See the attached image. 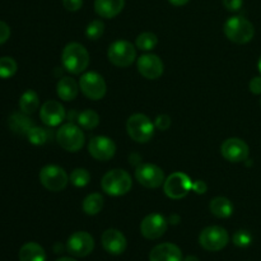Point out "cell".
Returning <instances> with one entry per match:
<instances>
[{"label":"cell","instance_id":"cell-26","mask_svg":"<svg viewBox=\"0 0 261 261\" xmlns=\"http://www.w3.org/2000/svg\"><path fill=\"white\" fill-rule=\"evenodd\" d=\"M102 208H103V198L101 194H89L83 200V211L88 216H96L102 211Z\"/></svg>","mask_w":261,"mask_h":261},{"label":"cell","instance_id":"cell-42","mask_svg":"<svg viewBox=\"0 0 261 261\" xmlns=\"http://www.w3.org/2000/svg\"><path fill=\"white\" fill-rule=\"evenodd\" d=\"M184 261H199V259L196 256H186L185 259H184Z\"/></svg>","mask_w":261,"mask_h":261},{"label":"cell","instance_id":"cell-6","mask_svg":"<svg viewBox=\"0 0 261 261\" xmlns=\"http://www.w3.org/2000/svg\"><path fill=\"white\" fill-rule=\"evenodd\" d=\"M107 55H109V60L114 65L119 68H127L134 63L137 58V51L129 41L119 40L110 45Z\"/></svg>","mask_w":261,"mask_h":261},{"label":"cell","instance_id":"cell-36","mask_svg":"<svg viewBox=\"0 0 261 261\" xmlns=\"http://www.w3.org/2000/svg\"><path fill=\"white\" fill-rule=\"evenodd\" d=\"M244 0H223V5L229 12H237L241 9Z\"/></svg>","mask_w":261,"mask_h":261},{"label":"cell","instance_id":"cell-38","mask_svg":"<svg viewBox=\"0 0 261 261\" xmlns=\"http://www.w3.org/2000/svg\"><path fill=\"white\" fill-rule=\"evenodd\" d=\"M250 91L254 94H261V76H255L250 81Z\"/></svg>","mask_w":261,"mask_h":261},{"label":"cell","instance_id":"cell-34","mask_svg":"<svg viewBox=\"0 0 261 261\" xmlns=\"http://www.w3.org/2000/svg\"><path fill=\"white\" fill-rule=\"evenodd\" d=\"M154 126L157 127V129L165 132V130H167L168 127L171 126V117L168 116V115H165V114L158 115V116L155 117Z\"/></svg>","mask_w":261,"mask_h":261},{"label":"cell","instance_id":"cell-40","mask_svg":"<svg viewBox=\"0 0 261 261\" xmlns=\"http://www.w3.org/2000/svg\"><path fill=\"white\" fill-rule=\"evenodd\" d=\"M168 2H170L172 5H175V7H182V5L188 4L190 0H168Z\"/></svg>","mask_w":261,"mask_h":261},{"label":"cell","instance_id":"cell-32","mask_svg":"<svg viewBox=\"0 0 261 261\" xmlns=\"http://www.w3.org/2000/svg\"><path fill=\"white\" fill-rule=\"evenodd\" d=\"M105 32V24L102 20L94 19L87 25L86 30V36L89 38V40H98Z\"/></svg>","mask_w":261,"mask_h":261},{"label":"cell","instance_id":"cell-9","mask_svg":"<svg viewBox=\"0 0 261 261\" xmlns=\"http://www.w3.org/2000/svg\"><path fill=\"white\" fill-rule=\"evenodd\" d=\"M79 87L84 96L92 101H98V99L103 98L106 94V82H105L103 76L94 71H88V73L83 74L79 81Z\"/></svg>","mask_w":261,"mask_h":261},{"label":"cell","instance_id":"cell-1","mask_svg":"<svg viewBox=\"0 0 261 261\" xmlns=\"http://www.w3.org/2000/svg\"><path fill=\"white\" fill-rule=\"evenodd\" d=\"M63 65L69 73L81 74L88 68L89 54L83 45L78 42H71L64 47L61 54Z\"/></svg>","mask_w":261,"mask_h":261},{"label":"cell","instance_id":"cell-8","mask_svg":"<svg viewBox=\"0 0 261 261\" xmlns=\"http://www.w3.org/2000/svg\"><path fill=\"white\" fill-rule=\"evenodd\" d=\"M163 190L165 194L170 199H182L193 190V181L186 173L175 172L167 177L163 184Z\"/></svg>","mask_w":261,"mask_h":261},{"label":"cell","instance_id":"cell-25","mask_svg":"<svg viewBox=\"0 0 261 261\" xmlns=\"http://www.w3.org/2000/svg\"><path fill=\"white\" fill-rule=\"evenodd\" d=\"M40 105V99H38V94L32 89H28L24 93L20 96L19 99V109L20 111L24 112L27 115L35 114L36 110L38 109Z\"/></svg>","mask_w":261,"mask_h":261},{"label":"cell","instance_id":"cell-16","mask_svg":"<svg viewBox=\"0 0 261 261\" xmlns=\"http://www.w3.org/2000/svg\"><path fill=\"white\" fill-rule=\"evenodd\" d=\"M138 70L144 78L154 81L163 74V63L157 55L153 54H144L138 59Z\"/></svg>","mask_w":261,"mask_h":261},{"label":"cell","instance_id":"cell-27","mask_svg":"<svg viewBox=\"0 0 261 261\" xmlns=\"http://www.w3.org/2000/svg\"><path fill=\"white\" fill-rule=\"evenodd\" d=\"M79 126L84 130H93L94 127L98 126L99 116L93 110H84L76 116Z\"/></svg>","mask_w":261,"mask_h":261},{"label":"cell","instance_id":"cell-37","mask_svg":"<svg viewBox=\"0 0 261 261\" xmlns=\"http://www.w3.org/2000/svg\"><path fill=\"white\" fill-rule=\"evenodd\" d=\"M10 37V28L5 22L0 20V45L7 42L8 38Z\"/></svg>","mask_w":261,"mask_h":261},{"label":"cell","instance_id":"cell-10","mask_svg":"<svg viewBox=\"0 0 261 261\" xmlns=\"http://www.w3.org/2000/svg\"><path fill=\"white\" fill-rule=\"evenodd\" d=\"M40 181L47 190L61 191L68 185L69 177L64 168L55 165H48L40 171Z\"/></svg>","mask_w":261,"mask_h":261},{"label":"cell","instance_id":"cell-30","mask_svg":"<svg viewBox=\"0 0 261 261\" xmlns=\"http://www.w3.org/2000/svg\"><path fill=\"white\" fill-rule=\"evenodd\" d=\"M17 69L18 65L14 59L9 58V56L0 58V78H10L17 73Z\"/></svg>","mask_w":261,"mask_h":261},{"label":"cell","instance_id":"cell-33","mask_svg":"<svg viewBox=\"0 0 261 261\" xmlns=\"http://www.w3.org/2000/svg\"><path fill=\"white\" fill-rule=\"evenodd\" d=\"M252 242V234L246 229H240L233 234V244L237 247H247Z\"/></svg>","mask_w":261,"mask_h":261},{"label":"cell","instance_id":"cell-45","mask_svg":"<svg viewBox=\"0 0 261 261\" xmlns=\"http://www.w3.org/2000/svg\"><path fill=\"white\" fill-rule=\"evenodd\" d=\"M260 105H261V99H260Z\"/></svg>","mask_w":261,"mask_h":261},{"label":"cell","instance_id":"cell-11","mask_svg":"<svg viewBox=\"0 0 261 261\" xmlns=\"http://www.w3.org/2000/svg\"><path fill=\"white\" fill-rule=\"evenodd\" d=\"M138 182L147 189H157L165 184V173L162 168L152 163L140 165L135 171Z\"/></svg>","mask_w":261,"mask_h":261},{"label":"cell","instance_id":"cell-24","mask_svg":"<svg viewBox=\"0 0 261 261\" xmlns=\"http://www.w3.org/2000/svg\"><path fill=\"white\" fill-rule=\"evenodd\" d=\"M212 214L216 216L217 218H228L233 213V205L231 201L223 196H217L209 204Z\"/></svg>","mask_w":261,"mask_h":261},{"label":"cell","instance_id":"cell-43","mask_svg":"<svg viewBox=\"0 0 261 261\" xmlns=\"http://www.w3.org/2000/svg\"><path fill=\"white\" fill-rule=\"evenodd\" d=\"M56 261H76V260L73 259V257H60V259H58Z\"/></svg>","mask_w":261,"mask_h":261},{"label":"cell","instance_id":"cell-4","mask_svg":"<svg viewBox=\"0 0 261 261\" xmlns=\"http://www.w3.org/2000/svg\"><path fill=\"white\" fill-rule=\"evenodd\" d=\"M126 130L129 137L137 143H147L154 134V124L143 114H134L127 119Z\"/></svg>","mask_w":261,"mask_h":261},{"label":"cell","instance_id":"cell-18","mask_svg":"<svg viewBox=\"0 0 261 261\" xmlns=\"http://www.w3.org/2000/svg\"><path fill=\"white\" fill-rule=\"evenodd\" d=\"M40 117L47 126H58L65 119V110L63 105L58 101H47L42 105L40 110Z\"/></svg>","mask_w":261,"mask_h":261},{"label":"cell","instance_id":"cell-13","mask_svg":"<svg viewBox=\"0 0 261 261\" xmlns=\"http://www.w3.org/2000/svg\"><path fill=\"white\" fill-rule=\"evenodd\" d=\"M221 153L227 161L232 163L245 162L250 154L249 145L239 138H229L222 144Z\"/></svg>","mask_w":261,"mask_h":261},{"label":"cell","instance_id":"cell-3","mask_svg":"<svg viewBox=\"0 0 261 261\" xmlns=\"http://www.w3.org/2000/svg\"><path fill=\"white\" fill-rule=\"evenodd\" d=\"M102 189L111 196L125 195L132 189L133 182L129 173L124 170H111L102 178Z\"/></svg>","mask_w":261,"mask_h":261},{"label":"cell","instance_id":"cell-2","mask_svg":"<svg viewBox=\"0 0 261 261\" xmlns=\"http://www.w3.org/2000/svg\"><path fill=\"white\" fill-rule=\"evenodd\" d=\"M223 31L229 41L239 45L250 42L255 35V28L252 23L241 15H234L227 19Z\"/></svg>","mask_w":261,"mask_h":261},{"label":"cell","instance_id":"cell-12","mask_svg":"<svg viewBox=\"0 0 261 261\" xmlns=\"http://www.w3.org/2000/svg\"><path fill=\"white\" fill-rule=\"evenodd\" d=\"M94 249V240L88 232H75L66 241V250L75 257H84Z\"/></svg>","mask_w":261,"mask_h":261},{"label":"cell","instance_id":"cell-23","mask_svg":"<svg viewBox=\"0 0 261 261\" xmlns=\"http://www.w3.org/2000/svg\"><path fill=\"white\" fill-rule=\"evenodd\" d=\"M19 261H46V252L36 242H28L19 250Z\"/></svg>","mask_w":261,"mask_h":261},{"label":"cell","instance_id":"cell-5","mask_svg":"<svg viewBox=\"0 0 261 261\" xmlns=\"http://www.w3.org/2000/svg\"><path fill=\"white\" fill-rule=\"evenodd\" d=\"M56 140L63 149L68 152H78L84 145V134L81 126L69 122L63 125L56 133Z\"/></svg>","mask_w":261,"mask_h":261},{"label":"cell","instance_id":"cell-15","mask_svg":"<svg viewBox=\"0 0 261 261\" xmlns=\"http://www.w3.org/2000/svg\"><path fill=\"white\" fill-rule=\"evenodd\" d=\"M88 152L94 160L109 161L116 153V144L107 137H94L89 142Z\"/></svg>","mask_w":261,"mask_h":261},{"label":"cell","instance_id":"cell-14","mask_svg":"<svg viewBox=\"0 0 261 261\" xmlns=\"http://www.w3.org/2000/svg\"><path fill=\"white\" fill-rule=\"evenodd\" d=\"M166 231H167V221L162 214H149L140 223V232L148 240L160 239Z\"/></svg>","mask_w":261,"mask_h":261},{"label":"cell","instance_id":"cell-35","mask_svg":"<svg viewBox=\"0 0 261 261\" xmlns=\"http://www.w3.org/2000/svg\"><path fill=\"white\" fill-rule=\"evenodd\" d=\"M63 5L69 12H76L83 5V0H63Z\"/></svg>","mask_w":261,"mask_h":261},{"label":"cell","instance_id":"cell-28","mask_svg":"<svg viewBox=\"0 0 261 261\" xmlns=\"http://www.w3.org/2000/svg\"><path fill=\"white\" fill-rule=\"evenodd\" d=\"M158 38L154 33L152 32H143L137 37L135 45L142 51H150L157 46Z\"/></svg>","mask_w":261,"mask_h":261},{"label":"cell","instance_id":"cell-41","mask_svg":"<svg viewBox=\"0 0 261 261\" xmlns=\"http://www.w3.org/2000/svg\"><path fill=\"white\" fill-rule=\"evenodd\" d=\"M178 219H180V218H178V216H171L170 221H171V223L177 224L178 223Z\"/></svg>","mask_w":261,"mask_h":261},{"label":"cell","instance_id":"cell-20","mask_svg":"<svg viewBox=\"0 0 261 261\" xmlns=\"http://www.w3.org/2000/svg\"><path fill=\"white\" fill-rule=\"evenodd\" d=\"M125 0H94V10L97 14L106 19L119 15L124 9Z\"/></svg>","mask_w":261,"mask_h":261},{"label":"cell","instance_id":"cell-31","mask_svg":"<svg viewBox=\"0 0 261 261\" xmlns=\"http://www.w3.org/2000/svg\"><path fill=\"white\" fill-rule=\"evenodd\" d=\"M89 180H91V175L86 168H75L70 173V182L76 188H84L88 185Z\"/></svg>","mask_w":261,"mask_h":261},{"label":"cell","instance_id":"cell-44","mask_svg":"<svg viewBox=\"0 0 261 261\" xmlns=\"http://www.w3.org/2000/svg\"><path fill=\"white\" fill-rule=\"evenodd\" d=\"M257 66H259V70H260V74H261V56L259 59V63H257Z\"/></svg>","mask_w":261,"mask_h":261},{"label":"cell","instance_id":"cell-29","mask_svg":"<svg viewBox=\"0 0 261 261\" xmlns=\"http://www.w3.org/2000/svg\"><path fill=\"white\" fill-rule=\"evenodd\" d=\"M27 138L30 140V143L35 145H42L45 143H47V140L51 138V133L47 129H43V127L33 126L30 132L27 133Z\"/></svg>","mask_w":261,"mask_h":261},{"label":"cell","instance_id":"cell-39","mask_svg":"<svg viewBox=\"0 0 261 261\" xmlns=\"http://www.w3.org/2000/svg\"><path fill=\"white\" fill-rule=\"evenodd\" d=\"M206 189H208V186H206V184L204 182V181L196 180V181H194V182H193V190H191V191H194V193L201 195V194L206 193Z\"/></svg>","mask_w":261,"mask_h":261},{"label":"cell","instance_id":"cell-19","mask_svg":"<svg viewBox=\"0 0 261 261\" xmlns=\"http://www.w3.org/2000/svg\"><path fill=\"white\" fill-rule=\"evenodd\" d=\"M149 261H184L182 252L175 244L166 242L153 247L149 254Z\"/></svg>","mask_w":261,"mask_h":261},{"label":"cell","instance_id":"cell-17","mask_svg":"<svg viewBox=\"0 0 261 261\" xmlns=\"http://www.w3.org/2000/svg\"><path fill=\"white\" fill-rule=\"evenodd\" d=\"M101 241L103 249L111 255H120L126 250V239H125L124 233L120 232L119 229H106L102 233Z\"/></svg>","mask_w":261,"mask_h":261},{"label":"cell","instance_id":"cell-22","mask_svg":"<svg viewBox=\"0 0 261 261\" xmlns=\"http://www.w3.org/2000/svg\"><path fill=\"white\" fill-rule=\"evenodd\" d=\"M56 92L63 101H73L78 96L79 86L73 78L64 76L63 79L59 81L58 86H56Z\"/></svg>","mask_w":261,"mask_h":261},{"label":"cell","instance_id":"cell-7","mask_svg":"<svg viewBox=\"0 0 261 261\" xmlns=\"http://www.w3.org/2000/svg\"><path fill=\"white\" fill-rule=\"evenodd\" d=\"M229 241L228 232L219 226L206 227L199 236V244L208 251H219L227 246Z\"/></svg>","mask_w":261,"mask_h":261},{"label":"cell","instance_id":"cell-21","mask_svg":"<svg viewBox=\"0 0 261 261\" xmlns=\"http://www.w3.org/2000/svg\"><path fill=\"white\" fill-rule=\"evenodd\" d=\"M8 125L13 133L20 135H27V133L33 127L32 120L24 112H14V114L10 115Z\"/></svg>","mask_w":261,"mask_h":261}]
</instances>
